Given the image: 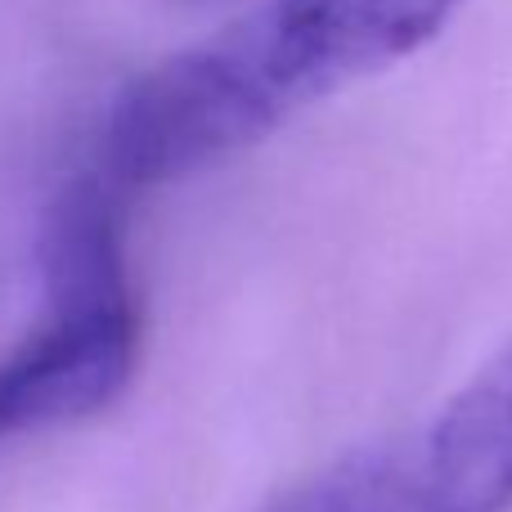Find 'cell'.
Here are the masks:
<instances>
[{
    "label": "cell",
    "instance_id": "cell-2",
    "mask_svg": "<svg viewBox=\"0 0 512 512\" xmlns=\"http://www.w3.org/2000/svg\"><path fill=\"white\" fill-rule=\"evenodd\" d=\"M288 113V90L265 59L252 14H243L122 90L95 171L126 198L149 194L252 149Z\"/></svg>",
    "mask_w": 512,
    "mask_h": 512
},
{
    "label": "cell",
    "instance_id": "cell-4",
    "mask_svg": "<svg viewBox=\"0 0 512 512\" xmlns=\"http://www.w3.org/2000/svg\"><path fill=\"white\" fill-rule=\"evenodd\" d=\"M418 441L445 512H512V337Z\"/></svg>",
    "mask_w": 512,
    "mask_h": 512
},
{
    "label": "cell",
    "instance_id": "cell-1",
    "mask_svg": "<svg viewBox=\"0 0 512 512\" xmlns=\"http://www.w3.org/2000/svg\"><path fill=\"white\" fill-rule=\"evenodd\" d=\"M126 203L99 171L54 198L41 230L45 319L0 360V445L108 409L140 364Z\"/></svg>",
    "mask_w": 512,
    "mask_h": 512
},
{
    "label": "cell",
    "instance_id": "cell-3",
    "mask_svg": "<svg viewBox=\"0 0 512 512\" xmlns=\"http://www.w3.org/2000/svg\"><path fill=\"white\" fill-rule=\"evenodd\" d=\"M459 5L463 0H261L252 23L279 86L301 108L414 54Z\"/></svg>",
    "mask_w": 512,
    "mask_h": 512
},
{
    "label": "cell",
    "instance_id": "cell-5",
    "mask_svg": "<svg viewBox=\"0 0 512 512\" xmlns=\"http://www.w3.org/2000/svg\"><path fill=\"white\" fill-rule=\"evenodd\" d=\"M261 512H445L423 463V441H369L328 459Z\"/></svg>",
    "mask_w": 512,
    "mask_h": 512
}]
</instances>
